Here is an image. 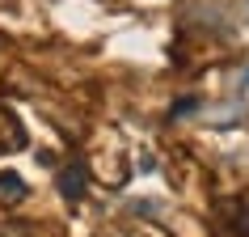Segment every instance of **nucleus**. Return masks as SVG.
Masks as SVG:
<instances>
[{"label":"nucleus","instance_id":"f257e3e1","mask_svg":"<svg viewBox=\"0 0 249 237\" xmlns=\"http://www.w3.org/2000/svg\"><path fill=\"white\" fill-rule=\"evenodd\" d=\"M59 191H64V199L76 203V199L85 195V170H80V165H64V170H59Z\"/></svg>","mask_w":249,"mask_h":237},{"label":"nucleus","instance_id":"f03ea898","mask_svg":"<svg viewBox=\"0 0 249 237\" xmlns=\"http://www.w3.org/2000/svg\"><path fill=\"white\" fill-rule=\"evenodd\" d=\"M0 195L4 199H21L26 195V182H21L17 174H0Z\"/></svg>","mask_w":249,"mask_h":237}]
</instances>
